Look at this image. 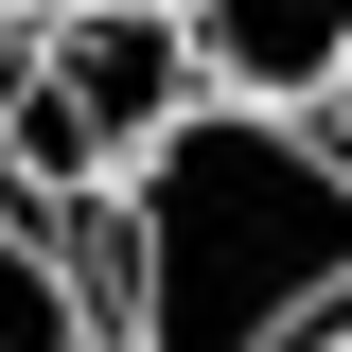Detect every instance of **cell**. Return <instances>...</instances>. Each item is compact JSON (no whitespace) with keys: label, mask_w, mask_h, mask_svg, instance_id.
Here are the masks:
<instances>
[{"label":"cell","mask_w":352,"mask_h":352,"mask_svg":"<svg viewBox=\"0 0 352 352\" xmlns=\"http://www.w3.org/2000/svg\"><path fill=\"white\" fill-rule=\"evenodd\" d=\"M106 317L124 352H335L352 335V141L335 106H176L106 176Z\"/></svg>","instance_id":"cell-1"},{"label":"cell","mask_w":352,"mask_h":352,"mask_svg":"<svg viewBox=\"0 0 352 352\" xmlns=\"http://www.w3.org/2000/svg\"><path fill=\"white\" fill-rule=\"evenodd\" d=\"M194 106V53H176L159 0H36L0 36V176L53 194V212H106V176Z\"/></svg>","instance_id":"cell-2"},{"label":"cell","mask_w":352,"mask_h":352,"mask_svg":"<svg viewBox=\"0 0 352 352\" xmlns=\"http://www.w3.org/2000/svg\"><path fill=\"white\" fill-rule=\"evenodd\" d=\"M159 18L212 106H335L352 71V0H159Z\"/></svg>","instance_id":"cell-3"},{"label":"cell","mask_w":352,"mask_h":352,"mask_svg":"<svg viewBox=\"0 0 352 352\" xmlns=\"http://www.w3.org/2000/svg\"><path fill=\"white\" fill-rule=\"evenodd\" d=\"M0 352H124L88 212H53V194H18V176H0Z\"/></svg>","instance_id":"cell-4"},{"label":"cell","mask_w":352,"mask_h":352,"mask_svg":"<svg viewBox=\"0 0 352 352\" xmlns=\"http://www.w3.org/2000/svg\"><path fill=\"white\" fill-rule=\"evenodd\" d=\"M335 141H352V71H335Z\"/></svg>","instance_id":"cell-5"},{"label":"cell","mask_w":352,"mask_h":352,"mask_svg":"<svg viewBox=\"0 0 352 352\" xmlns=\"http://www.w3.org/2000/svg\"><path fill=\"white\" fill-rule=\"evenodd\" d=\"M18 18H36V0H0V36H18Z\"/></svg>","instance_id":"cell-6"},{"label":"cell","mask_w":352,"mask_h":352,"mask_svg":"<svg viewBox=\"0 0 352 352\" xmlns=\"http://www.w3.org/2000/svg\"><path fill=\"white\" fill-rule=\"evenodd\" d=\"M335 352H352V335H335Z\"/></svg>","instance_id":"cell-7"}]
</instances>
